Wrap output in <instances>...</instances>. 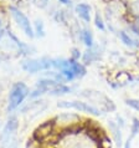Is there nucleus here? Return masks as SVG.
I'll list each match as a JSON object with an SVG mask.
<instances>
[{
  "label": "nucleus",
  "instance_id": "19",
  "mask_svg": "<svg viewBox=\"0 0 139 148\" xmlns=\"http://www.w3.org/2000/svg\"><path fill=\"white\" fill-rule=\"evenodd\" d=\"M128 14L129 15H133L134 19L139 18V1L129 4V5H128Z\"/></svg>",
  "mask_w": 139,
  "mask_h": 148
},
{
  "label": "nucleus",
  "instance_id": "7",
  "mask_svg": "<svg viewBox=\"0 0 139 148\" xmlns=\"http://www.w3.org/2000/svg\"><path fill=\"white\" fill-rule=\"evenodd\" d=\"M24 71L29 73H36L40 71H46L52 67V59L50 57H41V59H29L24 60L21 64Z\"/></svg>",
  "mask_w": 139,
  "mask_h": 148
},
{
  "label": "nucleus",
  "instance_id": "15",
  "mask_svg": "<svg viewBox=\"0 0 139 148\" xmlns=\"http://www.w3.org/2000/svg\"><path fill=\"white\" fill-rule=\"evenodd\" d=\"M139 134V118L138 117H132V122H130L129 127V136L128 138L134 139Z\"/></svg>",
  "mask_w": 139,
  "mask_h": 148
},
{
  "label": "nucleus",
  "instance_id": "14",
  "mask_svg": "<svg viewBox=\"0 0 139 148\" xmlns=\"http://www.w3.org/2000/svg\"><path fill=\"white\" fill-rule=\"evenodd\" d=\"M80 36H81V40H82V42L87 47H92L93 45H95V38H93V32L89 30V29H83V30H81Z\"/></svg>",
  "mask_w": 139,
  "mask_h": 148
},
{
  "label": "nucleus",
  "instance_id": "9",
  "mask_svg": "<svg viewBox=\"0 0 139 148\" xmlns=\"http://www.w3.org/2000/svg\"><path fill=\"white\" fill-rule=\"evenodd\" d=\"M18 127H19V122L16 117H11L6 122L3 132L0 133V148H9L10 143L14 139L15 132L18 131Z\"/></svg>",
  "mask_w": 139,
  "mask_h": 148
},
{
  "label": "nucleus",
  "instance_id": "25",
  "mask_svg": "<svg viewBox=\"0 0 139 148\" xmlns=\"http://www.w3.org/2000/svg\"><path fill=\"white\" fill-rule=\"evenodd\" d=\"M132 142H133V139H130V138H127L125 141H124L123 148H132Z\"/></svg>",
  "mask_w": 139,
  "mask_h": 148
},
{
  "label": "nucleus",
  "instance_id": "21",
  "mask_svg": "<svg viewBox=\"0 0 139 148\" xmlns=\"http://www.w3.org/2000/svg\"><path fill=\"white\" fill-rule=\"evenodd\" d=\"M130 30H132L137 36H139V18H136L133 23L130 24Z\"/></svg>",
  "mask_w": 139,
  "mask_h": 148
},
{
  "label": "nucleus",
  "instance_id": "13",
  "mask_svg": "<svg viewBox=\"0 0 139 148\" xmlns=\"http://www.w3.org/2000/svg\"><path fill=\"white\" fill-rule=\"evenodd\" d=\"M118 36H119L121 41L125 45V46H128L130 49H138L139 47V42H138V41L134 40L132 36H129V34H127L125 31H119Z\"/></svg>",
  "mask_w": 139,
  "mask_h": 148
},
{
  "label": "nucleus",
  "instance_id": "17",
  "mask_svg": "<svg viewBox=\"0 0 139 148\" xmlns=\"http://www.w3.org/2000/svg\"><path fill=\"white\" fill-rule=\"evenodd\" d=\"M95 25L96 27L98 29V30H101V31H104L106 30V24H104V20L103 18H102V15L99 14V11H96V14H95Z\"/></svg>",
  "mask_w": 139,
  "mask_h": 148
},
{
  "label": "nucleus",
  "instance_id": "11",
  "mask_svg": "<svg viewBox=\"0 0 139 148\" xmlns=\"http://www.w3.org/2000/svg\"><path fill=\"white\" fill-rule=\"evenodd\" d=\"M75 11L83 23L89 24L92 19V6L87 3H78L75 6Z\"/></svg>",
  "mask_w": 139,
  "mask_h": 148
},
{
  "label": "nucleus",
  "instance_id": "26",
  "mask_svg": "<svg viewBox=\"0 0 139 148\" xmlns=\"http://www.w3.org/2000/svg\"><path fill=\"white\" fill-rule=\"evenodd\" d=\"M59 1L65 4V5H71V0H59Z\"/></svg>",
  "mask_w": 139,
  "mask_h": 148
},
{
  "label": "nucleus",
  "instance_id": "20",
  "mask_svg": "<svg viewBox=\"0 0 139 148\" xmlns=\"http://www.w3.org/2000/svg\"><path fill=\"white\" fill-rule=\"evenodd\" d=\"M25 148H42V145L40 142H37L36 139H34V138H29V141H27V143H26V146H25Z\"/></svg>",
  "mask_w": 139,
  "mask_h": 148
},
{
  "label": "nucleus",
  "instance_id": "23",
  "mask_svg": "<svg viewBox=\"0 0 139 148\" xmlns=\"http://www.w3.org/2000/svg\"><path fill=\"white\" fill-rule=\"evenodd\" d=\"M80 57H81V51L78 50V49H72V57H71V59L77 61Z\"/></svg>",
  "mask_w": 139,
  "mask_h": 148
},
{
  "label": "nucleus",
  "instance_id": "4",
  "mask_svg": "<svg viewBox=\"0 0 139 148\" xmlns=\"http://www.w3.org/2000/svg\"><path fill=\"white\" fill-rule=\"evenodd\" d=\"M57 132H65V131H71L82 126V117L73 112H63L55 116L52 118Z\"/></svg>",
  "mask_w": 139,
  "mask_h": 148
},
{
  "label": "nucleus",
  "instance_id": "6",
  "mask_svg": "<svg viewBox=\"0 0 139 148\" xmlns=\"http://www.w3.org/2000/svg\"><path fill=\"white\" fill-rule=\"evenodd\" d=\"M57 107L59 108H72V110L78 111V112H83V113L91 114V116H96V117L103 114L93 105L88 103V102H84V101H80V100H72V101L62 100V101H59L57 102Z\"/></svg>",
  "mask_w": 139,
  "mask_h": 148
},
{
  "label": "nucleus",
  "instance_id": "12",
  "mask_svg": "<svg viewBox=\"0 0 139 148\" xmlns=\"http://www.w3.org/2000/svg\"><path fill=\"white\" fill-rule=\"evenodd\" d=\"M101 57V50L99 47L93 45L92 47H87V50L84 51V54L82 56V61L83 64L88 65V64H93Z\"/></svg>",
  "mask_w": 139,
  "mask_h": 148
},
{
  "label": "nucleus",
  "instance_id": "1",
  "mask_svg": "<svg viewBox=\"0 0 139 148\" xmlns=\"http://www.w3.org/2000/svg\"><path fill=\"white\" fill-rule=\"evenodd\" d=\"M102 138L87 127L57 132L48 141L41 143L42 148H103Z\"/></svg>",
  "mask_w": 139,
  "mask_h": 148
},
{
  "label": "nucleus",
  "instance_id": "3",
  "mask_svg": "<svg viewBox=\"0 0 139 148\" xmlns=\"http://www.w3.org/2000/svg\"><path fill=\"white\" fill-rule=\"evenodd\" d=\"M80 96L89 100V102H92L91 105L97 107L102 113L116 112V110H117L116 103L107 95H104L101 91H96V90H82L80 92Z\"/></svg>",
  "mask_w": 139,
  "mask_h": 148
},
{
  "label": "nucleus",
  "instance_id": "27",
  "mask_svg": "<svg viewBox=\"0 0 139 148\" xmlns=\"http://www.w3.org/2000/svg\"><path fill=\"white\" fill-rule=\"evenodd\" d=\"M136 1H139V0H125V4H127V5H129V4L136 3Z\"/></svg>",
  "mask_w": 139,
  "mask_h": 148
},
{
  "label": "nucleus",
  "instance_id": "5",
  "mask_svg": "<svg viewBox=\"0 0 139 148\" xmlns=\"http://www.w3.org/2000/svg\"><path fill=\"white\" fill-rule=\"evenodd\" d=\"M30 95L27 85L24 82H15L11 86L9 92V100H7V112H14V111L20 107V105L25 101V98Z\"/></svg>",
  "mask_w": 139,
  "mask_h": 148
},
{
  "label": "nucleus",
  "instance_id": "10",
  "mask_svg": "<svg viewBox=\"0 0 139 148\" xmlns=\"http://www.w3.org/2000/svg\"><path fill=\"white\" fill-rule=\"evenodd\" d=\"M107 126H108V130H109V132H111L112 139H113V142H114V145H116V147L117 148L123 147L124 139H123V132H122V128L117 125V122L113 121V120L107 121Z\"/></svg>",
  "mask_w": 139,
  "mask_h": 148
},
{
  "label": "nucleus",
  "instance_id": "8",
  "mask_svg": "<svg viewBox=\"0 0 139 148\" xmlns=\"http://www.w3.org/2000/svg\"><path fill=\"white\" fill-rule=\"evenodd\" d=\"M9 11L11 16H13V19L15 20V23L18 24V26L21 29L24 31V34L29 38H34L35 34H34V29H32V25L30 23V20L27 19V16L22 13L20 9H18L16 6H10L9 8Z\"/></svg>",
  "mask_w": 139,
  "mask_h": 148
},
{
  "label": "nucleus",
  "instance_id": "2",
  "mask_svg": "<svg viewBox=\"0 0 139 148\" xmlns=\"http://www.w3.org/2000/svg\"><path fill=\"white\" fill-rule=\"evenodd\" d=\"M52 67L56 69L66 82L73 81L76 79H82L87 73V70L83 64L72 59H52Z\"/></svg>",
  "mask_w": 139,
  "mask_h": 148
},
{
  "label": "nucleus",
  "instance_id": "16",
  "mask_svg": "<svg viewBox=\"0 0 139 148\" xmlns=\"http://www.w3.org/2000/svg\"><path fill=\"white\" fill-rule=\"evenodd\" d=\"M34 34L39 38H44L45 36V25H44V21L40 19H36L35 20V30H34Z\"/></svg>",
  "mask_w": 139,
  "mask_h": 148
},
{
  "label": "nucleus",
  "instance_id": "22",
  "mask_svg": "<svg viewBox=\"0 0 139 148\" xmlns=\"http://www.w3.org/2000/svg\"><path fill=\"white\" fill-rule=\"evenodd\" d=\"M116 122H117V125L121 127L122 130L125 127V121H124V118L121 116V114H116Z\"/></svg>",
  "mask_w": 139,
  "mask_h": 148
},
{
  "label": "nucleus",
  "instance_id": "24",
  "mask_svg": "<svg viewBox=\"0 0 139 148\" xmlns=\"http://www.w3.org/2000/svg\"><path fill=\"white\" fill-rule=\"evenodd\" d=\"M34 4L39 8H45L48 4V0H34Z\"/></svg>",
  "mask_w": 139,
  "mask_h": 148
},
{
  "label": "nucleus",
  "instance_id": "18",
  "mask_svg": "<svg viewBox=\"0 0 139 148\" xmlns=\"http://www.w3.org/2000/svg\"><path fill=\"white\" fill-rule=\"evenodd\" d=\"M124 103L128 106V107H130V108L134 110V111H137V112L139 113V100H138V98H133V97L125 98Z\"/></svg>",
  "mask_w": 139,
  "mask_h": 148
}]
</instances>
